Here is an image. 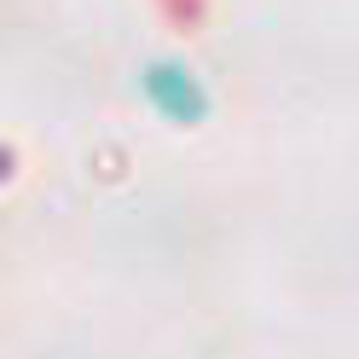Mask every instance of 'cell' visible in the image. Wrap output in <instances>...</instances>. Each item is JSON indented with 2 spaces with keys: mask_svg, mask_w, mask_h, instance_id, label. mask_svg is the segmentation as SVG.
I'll return each instance as SVG.
<instances>
[{
  "mask_svg": "<svg viewBox=\"0 0 359 359\" xmlns=\"http://www.w3.org/2000/svg\"><path fill=\"white\" fill-rule=\"evenodd\" d=\"M140 93H145V104H151L168 128H197V122L209 116V87L197 81L191 64H180V58H156V64H145Z\"/></svg>",
  "mask_w": 359,
  "mask_h": 359,
  "instance_id": "obj_1",
  "label": "cell"
}]
</instances>
